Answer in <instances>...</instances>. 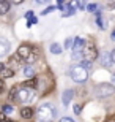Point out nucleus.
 Listing matches in <instances>:
<instances>
[{
  "instance_id": "412c9836",
  "label": "nucleus",
  "mask_w": 115,
  "mask_h": 122,
  "mask_svg": "<svg viewBox=\"0 0 115 122\" xmlns=\"http://www.w3.org/2000/svg\"><path fill=\"white\" fill-rule=\"evenodd\" d=\"M2 111H3L5 114H11L14 111V108L11 106V105H3V106H2Z\"/></svg>"
},
{
  "instance_id": "e433bc0d",
  "label": "nucleus",
  "mask_w": 115,
  "mask_h": 122,
  "mask_svg": "<svg viewBox=\"0 0 115 122\" xmlns=\"http://www.w3.org/2000/svg\"><path fill=\"white\" fill-rule=\"evenodd\" d=\"M110 38H112V40H114V41H115V30H114V32H112V35H110Z\"/></svg>"
},
{
  "instance_id": "58836bf2",
  "label": "nucleus",
  "mask_w": 115,
  "mask_h": 122,
  "mask_svg": "<svg viewBox=\"0 0 115 122\" xmlns=\"http://www.w3.org/2000/svg\"><path fill=\"white\" fill-rule=\"evenodd\" d=\"M112 82H115V73L112 75Z\"/></svg>"
},
{
  "instance_id": "9d476101",
  "label": "nucleus",
  "mask_w": 115,
  "mask_h": 122,
  "mask_svg": "<svg viewBox=\"0 0 115 122\" xmlns=\"http://www.w3.org/2000/svg\"><path fill=\"white\" fill-rule=\"evenodd\" d=\"M101 63H102V67H110L112 63H114V60H112V54L110 52H102L101 56Z\"/></svg>"
},
{
  "instance_id": "f03ea898",
  "label": "nucleus",
  "mask_w": 115,
  "mask_h": 122,
  "mask_svg": "<svg viewBox=\"0 0 115 122\" xmlns=\"http://www.w3.org/2000/svg\"><path fill=\"white\" fill-rule=\"evenodd\" d=\"M69 75H71V79L77 84L80 82H85L88 79V70L82 65V63H77V65H73L69 70Z\"/></svg>"
},
{
  "instance_id": "72a5a7b5",
  "label": "nucleus",
  "mask_w": 115,
  "mask_h": 122,
  "mask_svg": "<svg viewBox=\"0 0 115 122\" xmlns=\"http://www.w3.org/2000/svg\"><path fill=\"white\" fill-rule=\"evenodd\" d=\"M5 68H6V67H5V63H2V62H0V75H2V71H3Z\"/></svg>"
},
{
  "instance_id": "9b49d317",
  "label": "nucleus",
  "mask_w": 115,
  "mask_h": 122,
  "mask_svg": "<svg viewBox=\"0 0 115 122\" xmlns=\"http://www.w3.org/2000/svg\"><path fill=\"white\" fill-rule=\"evenodd\" d=\"M9 10H11V2H8V0H0V16L6 14Z\"/></svg>"
},
{
  "instance_id": "f8f14e48",
  "label": "nucleus",
  "mask_w": 115,
  "mask_h": 122,
  "mask_svg": "<svg viewBox=\"0 0 115 122\" xmlns=\"http://www.w3.org/2000/svg\"><path fill=\"white\" fill-rule=\"evenodd\" d=\"M85 46V40L84 38H80V36H77V38H74V43H73V51H82Z\"/></svg>"
},
{
  "instance_id": "bb28decb",
  "label": "nucleus",
  "mask_w": 115,
  "mask_h": 122,
  "mask_svg": "<svg viewBox=\"0 0 115 122\" xmlns=\"http://www.w3.org/2000/svg\"><path fill=\"white\" fill-rule=\"evenodd\" d=\"M55 10H57V6H52V5H49V6H47V8H46V10H44V11H43L41 14L44 16V14H49L51 11H55Z\"/></svg>"
},
{
  "instance_id": "5701e85b",
  "label": "nucleus",
  "mask_w": 115,
  "mask_h": 122,
  "mask_svg": "<svg viewBox=\"0 0 115 122\" xmlns=\"http://www.w3.org/2000/svg\"><path fill=\"white\" fill-rule=\"evenodd\" d=\"M96 24H98L99 29H106V22H104V19L101 16H96Z\"/></svg>"
},
{
  "instance_id": "dca6fc26",
  "label": "nucleus",
  "mask_w": 115,
  "mask_h": 122,
  "mask_svg": "<svg viewBox=\"0 0 115 122\" xmlns=\"http://www.w3.org/2000/svg\"><path fill=\"white\" fill-rule=\"evenodd\" d=\"M71 59L73 60H76V62H77V60H82L84 59V54H82V51H73V56H71Z\"/></svg>"
},
{
  "instance_id": "6e6552de",
  "label": "nucleus",
  "mask_w": 115,
  "mask_h": 122,
  "mask_svg": "<svg viewBox=\"0 0 115 122\" xmlns=\"http://www.w3.org/2000/svg\"><path fill=\"white\" fill-rule=\"evenodd\" d=\"M9 41L6 40V38H3V36H0V57H3V56H6L9 52Z\"/></svg>"
},
{
  "instance_id": "1a4fd4ad",
  "label": "nucleus",
  "mask_w": 115,
  "mask_h": 122,
  "mask_svg": "<svg viewBox=\"0 0 115 122\" xmlns=\"http://www.w3.org/2000/svg\"><path fill=\"white\" fill-rule=\"evenodd\" d=\"M73 95H74V91H73V89H66V91L63 92V95H62V103H63V106H68V105L71 103Z\"/></svg>"
},
{
  "instance_id": "f3484780",
  "label": "nucleus",
  "mask_w": 115,
  "mask_h": 122,
  "mask_svg": "<svg viewBox=\"0 0 115 122\" xmlns=\"http://www.w3.org/2000/svg\"><path fill=\"white\" fill-rule=\"evenodd\" d=\"M87 5H88V0H77V2H76L77 10H85V8H87Z\"/></svg>"
},
{
  "instance_id": "39448f33",
  "label": "nucleus",
  "mask_w": 115,
  "mask_h": 122,
  "mask_svg": "<svg viewBox=\"0 0 115 122\" xmlns=\"http://www.w3.org/2000/svg\"><path fill=\"white\" fill-rule=\"evenodd\" d=\"M82 54H84V59H88V60H92V62L98 59V49H96V46L93 45V43L84 46Z\"/></svg>"
},
{
  "instance_id": "cd10ccee",
  "label": "nucleus",
  "mask_w": 115,
  "mask_h": 122,
  "mask_svg": "<svg viewBox=\"0 0 115 122\" xmlns=\"http://www.w3.org/2000/svg\"><path fill=\"white\" fill-rule=\"evenodd\" d=\"M52 0H35V3H40V5H49Z\"/></svg>"
},
{
  "instance_id": "ea45409f",
  "label": "nucleus",
  "mask_w": 115,
  "mask_h": 122,
  "mask_svg": "<svg viewBox=\"0 0 115 122\" xmlns=\"http://www.w3.org/2000/svg\"><path fill=\"white\" fill-rule=\"evenodd\" d=\"M110 8H115V3H114V5H112V6H110Z\"/></svg>"
},
{
  "instance_id": "ddd939ff",
  "label": "nucleus",
  "mask_w": 115,
  "mask_h": 122,
  "mask_svg": "<svg viewBox=\"0 0 115 122\" xmlns=\"http://www.w3.org/2000/svg\"><path fill=\"white\" fill-rule=\"evenodd\" d=\"M22 75H24L25 78H33V76H35V68H33V67L30 65V63H28L27 67H24Z\"/></svg>"
},
{
  "instance_id": "aec40b11",
  "label": "nucleus",
  "mask_w": 115,
  "mask_h": 122,
  "mask_svg": "<svg viewBox=\"0 0 115 122\" xmlns=\"http://www.w3.org/2000/svg\"><path fill=\"white\" fill-rule=\"evenodd\" d=\"M80 63H82L87 70H92V67H93V62H92V60H88V59H82V60H80Z\"/></svg>"
},
{
  "instance_id": "6ab92c4d",
  "label": "nucleus",
  "mask_w": 115,
  "mask_h": 122,
  "mask_svg": "<svg viewBox=\"0 0 115 122\" xmlns=\"http://www.w3.org/2000/svg\"><path fill=\"white\" fill-rule=\"evenodd\" d=\"M85 10H87L88 13H96V11H98V5L96 3H88Z\"/></svg>"
},
{
  "instance_id": "393cba45",
  "label": "nucleus",
  "mask_w": 115,
  "mask_h": 122,
  "mask_svg": "<svg viewBox=\"0 0 115 122\" xmlns=\"http://www.w3.org/2000/svg\"><path fill=\"white\" fill-rule=\"evenodd\" d=\"M73 43H74V40H73V38H66V40H65V43H63L65 49H69V48H73Z\"/></svg>"
},
{
  "instance_id": "473e14b6",
  "label": "nucleus",
  "mask_w": 115,
  "mask_h": 122,
  "mask_svg": "<svg viewBox=\"0 0 115 122\" xmlns=\"http://www.w3.org/2000/svg\"><path fill=\"white\" fill-rule=\"evenodd\" d=\"M32 16H33V11H27L25 13V19H30Z\"/></svg>"
},
{
  "instance_id": "a878e982",
  "label": "nucleus",
  "mask_w": 115,
  "mask_h": 122,
  "mask_svg": "<svg viewBox=\"0 0 115 122\" xmlns=\"http://www.w3.org/2000/svg\"><path fill=\"white\" fill-rule=\"evenodd\" d=\"M0 122H14V121H11L9 117H6V114L2 111V113H0Z\"/></svg>"
},
{
  "instance_id": "7ed1b4c3",
  "label": "nucleus",
  "mask_w": 115,
  "mask_h": 122,
  "mask_svg": "<svg viewBox=\"0 0 115 122\" xmlns=\"http://www.w3.org/2000/svg\"><path fill=\"white\" fill-rule=\"evenodd\" d=\"M16 100L21 102L24 105H28L32 103L33 100H35V91H33V87H18V94H16Z\"/></svg>"
},
{
  "instance_id": "f257e3e1",
  "label": "nucleus",
  "mask_w": 115,
  "mask_h": 122,
  "mask_svg": "<svg viewBox=\"0 0 115 122\" xmlns=\"http://www.w3.org/2000/svg\"><path fill=\"white\" fill-rule=\"evenodd\" d=\"M36 113H38V122H51L57 116V109L51 103H43L36 109Z\"/></svg>"
},
{
  "instance_id": "c85d7f7f",
  "label": "nucleus",
  "mask_w": 115,
  "mask_h": 122,
  "mask_svg": "<svg viewBox=\"0 0 115 122\" xmlns=\"http://www.w3.org/2000/svg\"><path fill=\"white\" fill-rule=\"evenodd\" d=\"M60 122H74V119H73V117H69V116H65V117H62V119H60Z\"/></svg>"
},
{
  "instance_id": "2eb2a0df",
  "label": "nucleus",
  "mask_w": 115,
  "mask_h": 122,
  "mask_svg": "<svg viewBox=\"0 0 115 122\" xmlns=\"http://www.w3.org/2000/svg\"><path fill=\"white\" fill-rule=\"evenodd\" d=\"M36 59H38V49H36V48H33V49H32V52H30V56L27 57V60H25V62L32 65L33 62H36Z\"/></svg>"
},
{
  "instance_id": "2f4dec72",
  "label": "nucleus",
  "mask_w": 115,
  "mask_h": 122,
  "mask_svg": "<svg viewBox=\"0 0 115 122\" xmlns=\"http://www.w3.org/2000/svg\"><path fill=\"white\" fill-rule=\"evenodd\" d=\"M28 21H30L32 24H36V22H38V18H35V16H32V18L28 19Z\"/></svg>"
},
{
  "instance_id": "4c0bfd02",
  "label": "nucleus",
  "mask_w": 115,
  "mask_h": 122,
  "mask_svg": "<svg viewBox=\"0 0 115 122\" xmlns=\"http://www.w3.org/2000/svg\"><path fill=\"white\" fill-rule=\"evenodd\" d=\"M58 2V5H63V2H65V0H57Z\"/></svg>"
},
{
  "instance_id": "f704fd0d",
  "label": "nucleus",
  "mask_w": 115,
  "mask_h": 122,
  "mask_svg": "<svg viewBox=\"0 0 115 122\" xmlns=\"http://www.w3.org/2000/svg\"><path fill=\"white\" fill-rule=\"evenodd\" d=\"M11 2H13V3H14V5H19V3H22L24 0H11Z\"/></svg>"
},
{
  "instance_id": "7c9ffc66",
  "label": "nucleus",
  "mask_w": 115,
  "mask_h": 122,
  "mask_svg": "<svg viewBox=\"0 0 115 122\" xmlns=\"http://www.w3.org/2000/svg\"><path fill=\"white\" fill-rule=\"evenodd\" d=\"M3 91H5V82L2 81V79H0V94H2Z\"/></svg>"
},
{
  "instance_id": "4468645a",
  "label": "nucleus",
  "mask_w": 115,
  "mask_h": 122,
  "mask_svg": "<svg viewBox=\"0 0 115 122\" xmlns=\"http://www.w3.org/2000/svg\"><path fill=\"white\" fill-rule=\"evenodd\" d=\"M49 51H51L52 54L58 56V54H62L63 46H62V45H58V43H52V45H51V48H49Z\"/></svg>"
},
{
  "instance_id": "c9c22d12",
  "label": "nucleus",
  "mask_w": 115,
  "mask_h": 122,
  "mask_svg": "<svg viewBox=\"0 0 115 122\" xmlns=\"http://www.w3.org/2000/svg\"><path fill=\"white\" fill-rule=\"evenodd\" d=\"M110 54H112V60H114V63H115V49H114V51H112Z\"/></svg>"
},
{
  "instance_id": "4be33fe9",
  "label": "nucleus",
  "mask_w": 115,
  "mask_h": 122,
  "mask_svg": "<svg viewBox=\"0 0 115 122\" xmlns=\"http://www.w3.org/2000/svg\"><path fill=\"white\" fill-rule=\"evenodd\" d=\"M2 76L3 78H11V76H14V71L9 70V68H5L3 71H2Z\"/></svg>"
},
{
  "instance_id": "423d86ee",
  "label": "nucleus",
  "mask_w": 115,
  "mask_h": 122,
  "mask_svg": "<svg viewBox=\"0 0 115 122\" xmlns=\"http://www.w3.org/2000/svg\"><path fill=\"white\" fill-rule=\"evenodd\" d=\"M32 49H33V48H32L30 45H21L18 48V52H16V54H18L19 59L27 60V57H28V56H30V52H32Z\"/></svg>"
},
{
  "instance_id": "b1692460",
  "label": "nucleus",
  "mask_w": 115,
  "mask_h": 122,
  "mask_svg": "<svg viewBox=\"0 0 115 122\" xmlns=\"http://www.w3.org/2000/svg\"><path fill=\"white\" fill-rule=\"evenodd\" d=\"M16 94H18V86L13 87V89L9 91V100H11V102H14V100H16Z\"/></svg>"
},
{
  "instance_id": "0eeeda50",
  "label": "nucleus",
  "mask_w": 115,
  "mask_h": 122,
  "mask_svg": "<svg viewBox=\"0 0 115 122\" xmlns=\"http://www.w3.org/2000/svg\"><path fill=\"white\" fill-rule=\"evenodd\" d=\"M33 116H35V109L32 108V106H28V105H24L22 108H21V117H22V119L30 121V119H33Z\"/></svg>"
},
{
  "instance_id": "c756f323",
  "label": "nucleus",
  "mask_w": 115,
  "mask_h": 122,
  "mask_svg": "<svg viewBox=\"0 0 115 122\" xmlns=\"http://www.w3.org/2000/svg\"><path fill=\"white\" fill-rule=\"evenodd\" d=\"M80 111H82V109H80V105H74V113L80 114Z\"/></svg>"
},
{
  "instance_id": "a211bd4d",
  "label": "nucleus",
  "mask_w": 115,
  "mask_h": 122,
  "mask_svg": "<svg viewBox=\"0 0 115 122\" xmlns=\"http://www.w3.org/2000/svg\"><path fill=\"white\" fill-rule=\"evenodd\" d=\"M36 82H38V79H36V78H32V79H27V81L24 82V86H27V87H33V89H35Z\"/></svg>"
},
{
  "instance_id": "20e7f679",
  "label": "nucleus",
  "mask_w": 115,
  "mask_h": 122,
  "mask_svg": "<svg viewBox=\"0 0 115 122\" xmlns=\"http://www.w3.org/2000/svg\"><path fill=\"white\" fill-rule=\"evenodd\" d=\"M93 92H95V97H98V98H107V97L115 94V87L112 84L102 82V84H98Z\"/></svg>"
},
{
  "instance_id": "a19ab883",
  "label": "nucleus",
  "mask_w": 115,
  "mask_h": 122,
  "mask_svg": "<svg viewBox=\"0 0 115 122\" xmlns=\"http://www.w3.org/2000/svg\"><path fill=\"white\" fill-rule=\"evenodd\" d=\"M107 122H115V121H107Z\"/></svg>"
}]
</instances>
